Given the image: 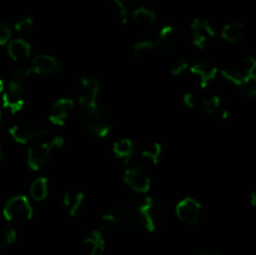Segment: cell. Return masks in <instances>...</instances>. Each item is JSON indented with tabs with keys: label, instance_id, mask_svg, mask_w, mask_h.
Segmentation results:
<instances>
[{
	"label": "cell",
	"instance_id": "obj_22",
	"mask_svg": "<svg viewBox=\"0 0 256 255\" xmlns=\"http://www.w3.org/2000/svg\"><path fill=\"white\" fill-rule=\"evenodd\" d=\"M62 202L70 216H75L84 202V194L82 192H69L64 195Z\"/></svg>",
	"mask_w": 256,
	"mask_h": 255
},
{
	"label": "cell",
	"instance_id": "obj_12",
	"mask_svg": "<svg viewBox=\"0 0 256 255\" xmlns=\"http://www.w3.org/2000/svg\"><path fill=\"white\" fill-rule=\"evenodd\" d=\"M176 216L186 224H196L202 215V204L192 198H184L175 208Z\"/></svg>",
	"mask_w": 256,
	"mask_h": 255
},
{
	"label": "cell",
	"instance_id": "obj_35",
	"mask_svg": "<svg viewBox=\"0 0 256 255\" xmlns=\"http://www.w3.org/2000/svg\"><path fill=\"white\" fill-rule=\"evenodd\" d=\"M2 92H4V82H2V80L0 79V94H2Z\"/></svg>",
	"mask_w": 256,
	"mask_h": 255
},
{
	"label": "cell",
	"instance_id": "obj_11",
	"mask_svg": "<svg viewBox=\"0 0 256 255\" xmlns=\"http://www.w3.org/2000/svg\"><path fill=\"white\" fill-rule=\"evenodd\" d=\"M9 134L19 144H26V142H32V140L48 134V132L44 128L38 126L30 122H22L12 125L9 130Z\"/></svg>",
	"mask_w": 256,
	"mask_h": 255
},
{
	"label": "cell",
	"instance_id": "obj_31",
	"mask_svg": "<svg viewBox=\"0 0 256 255\" xmlns=\"http://www.w3.org/2000/svg\"><path fill=\"white\" fill-rule=\"evenodd\" d=\"M12 34V32L10 25L6 22H4V20H0V46L10 42Z\"/></svg>",
	"mask_w": 256,
	"mask_h": 255
},
{
	"label": "cell",
	"instance_id": "obj_21",
	"mask_svg": "<svg viewBox=\"0 0 256 255\" xmlns=\"http://www.w3.org/2000/svg\"><path fill=\"white\" fill-rule=\"evenodd\" d=\"M132 20L139 26L149 28L156 22V14L150 8L142 5L132 10Z\"/></svg>",
	"mask_w": 256,
	"mask_h": 255
},
{
	"label": "cell",
	"instance_id": "obj_4",
	"mask_svg": "<svg viewBox=\"0 0 256 255\" xmlns=\"http://www.w3.org/2000/svg\"><path fill=\"white\" fill-rule=\"evenodd\" d=\"M64 138L55 136L49 142H42L39 144H35L29 148L28 150L26 162L29 168L32 170H39L40 168L44 166L49 160L52 152L56 148H62L64 145Z\"/></svg>",
	"mask_w": 256,
	"mask_h": 255
},
{
	"label": "cell",
	"instance_id": "obj_32",
	"mask_svg": "<svg viewBox=\"0 0 256 255\" xmlns=\"http://www.w3.org/2000/svg\"><path fill=\"white\" fill-rule=\"evenodd\" d=\"M188 68H189V62L185 59H182V58H178V59L172 62V68H170V72H172V74L174 75V76H178V75H182Z\"/></svg>",
	"mask_w": 256,
	"mask_h": 255
},
{
	"label": "cell",
	"instance_id": "obj_1",
	"mask_svg": "<svg viewBox=\"0 0 256 255\" xmlns=\"http://www.w3.org/2000/svg\"><path fill=\"white\" fill-rule=\"evenodd\" d=\"M142 228L138 205L130 202H120L99 220L100 232L105 230H132Z\"/></svg>",
	"mask_w": 256,
	"mask_h": 255
},
{
	"label": "cell",
	"instance_id": "obj_16",
	"mask_svg": "<svg viewBox=\"0 0 256 255\" xmlns=\"http://www.w3.org/2000/svg\"><path fill=\"white\" fill-rule=\"evenodd\" d=\"M190 72L199 79L202 88H206L209 82L216 78L218 68L208 60H200L190 66Z\"/></svg>",
	"mask_w": 256,
	"mask_h": 255
},
{
	"label": "cell",
	"instance_id": "obj_20",
	"mask_svg": "<svg viewBox=\"0 0 256 255\" xmlns=\"http://www.w3.org/2000/svg\"><path fill=\"white\" fill-rule=\"evenodd\" d=\"M246 34V26L242 22H232L224 25L222 30V36L229 42H238L242 40Z\"/></svg>",
	"mask_w": 256,
	"mask_h": 255
},
{
	"label": "cell",
	"instance_id": "obj_17",
	"mask_svg": "<svg viewBox=\"0 0 256 255\" xmlns=\"http://www.w3.org/2000/svg\"><path fill=\"white\" fill-rule=\"evenodd\" d=\"M82 249L88 255H104L105 239L100 230H94L82 240Z\"/></svg>",
	"mask_w": 256,
	"mask_h": 255
},
{
	"label": "cell",
	"instance_id": "obj_30",
	"mask_svg": "<svg viewBox=\"0 0 256 255\" xmlns=\"http://www.w3.org/2000/svg\"><path fill=\"white\" fill-rule=\"evenodd\" d=\"M182 102H184V104L186 105L189 109H199L202 99H200V96L196 94V92H186V94L184 95V98H182Z\"/></svg>",
	"mask_w": 256,
	"mask_h": 255
},
{
	"label": "cell",
	"instance_id": "obj_18",
	"mask_svg": "<svg viewBox=\"0 0 256 255\" xmlns=\"http://www.w3.org/2000/svg\"><path fill=\"white\" fill-rule=\"evenodd\" d=\"M200 109L212 118H222V119H226L228 118V110H225L222 108V99L219 96H216V95L202 99Z\"/></svg>",
	"mask_w": 256,
	"mask_h": 255
},
{
	"label": "cell",
	"instance_id": "obj_9",
	"mask_svg": "<svg viewBox=\"0 0 256 255\" xmlns=\"http://www.w3.org/2000/svg\"><path fill=\"white\" fill-rule=\"evenodd\" d=\"M192 44L199 49H205L215 40L216 32L212 22L205 19H194L190 24Z\"/></svg>",
	"mask_w": 256,
	"mask_h": 255
},
{
	"label": "cell",
	"instance_id": "obj_13",
	"mask_svg": "<svg viewBox=\"0 0 256 255\" xmlns=\"http://www.w3.org/2000/svg\"><path fill=\"white\" fill-rule=\"evenodd\" d=\"M155 42H156V46L160 48L164 52L174 54L179 50L180 45H182V38L174 28L168 25V26H162L159 30Z\"/></svg>",
	"mask_w": 256,
	"mask_h": 255
},
{
	"label": "cell",
	"instance_id": "obj_7",
	"mask_svg": "<svg viewBox=\"0 0 256 255\" xmlns=\"http://www.w3.org/2000/svg\"><path fill=\"white\" fill-rule=\"evenodd\" d=\"M76 99L80 109H88L99 105L98 99L100 94V85L95 78H82L76 84Z\"/></svg>",
	"mask_w": 256,
	"mask_h": 255
},
{
	"label": "cell",
	"instance_id": "obj_2",
	"mask_svg": "<svg viewBox=\"0 0 256 255\" xmlns=\"http://www.w3.org/2000/svg\"><path fill=\"white\" fill-rule=\"evenodd\" d=\"M80 122L89 134L96 138H105L112 129L110 118L100 105L88 109H80Z\"/></svg>",
	"mask_w": 256,
	"mask_h": 255
},
{
	"label": "cell",
	"instance_id": "obj_19",
	"mask_svg": "<svg viewBox=\"0 0 256 255\" xmlns=\"http://www.w3.org/2000/svg\"><path fill=\"white\" fill-rule=\"evenodd\" d=\"M8 54L14 62H22L30 56L32 48H30L29 42H25L24 39L10 40L9 44H8Z\"/></svg>",
	"mask_w": 256,
	"mask_h": 255
},
{
	"label": "cell",
	"instance_id": "obj_8",
	"mask_svg": "<svg viewBox=\"0 0 256 255\" xmlns=\"http://www.w3.org/2000/svg\"><path fill=\"white\" fill-rule=\"evenodd\" d=\"M255 68H256V62L252 56L245 58L239 65L236 66H230L226 68L222 72V76L226 80H229L230 82H232L234 85L240 86L242 82H245L246 80L255 78Z\"/></svg>",
	"mask_w": 256,
	"mask_h": 255
},
{
	"label": "cell",
	"instance_id": "obj_27",
	"mask_svg": "<svg viewBox=\"0 0 256 255\" xmlns=\"http://www.w3.org/2000/svg\"><path fill=\"white\" fill-rule=\"evenodd\" d=\"M112 2H114V4L116 5L118 9H119V16L122 22V24H126L128 15H129L130 10L135 6L138 0H112Z\"/></svg>",
	"mask_w": 256,
	"mask_h": 255
},
{
	"label": "cell",
	"instance_id": "obj_25",
	"mask_svg": "<svg viewBox=\"0 0 256 255\" xmlns=\"http://www.w3.org/2000/svg\"><path fill=\"white\" fill-rule=\"evenodd\" d=\"M155 49L154 42L150 40H140V42H134L132 45V54L136 59H144L148 58Z\"/></svg>",
	"mask_w": 256,
	"mask_h": 255
},
{
	"label": "cell",
	"instance_id": "obj_34",
	"mask_svg": "<svg viewBox=\"0 0 256 255\" xmlns=\"http://www.w3.org/2000/svg\"><path fill=\"white\" fill-rule=\"evenodd\" d=\"M250 204H252V206H255V205H256V194H255V192H252V194H250Z\"/></svg>",
	"mask_w": 256,
	"mask_h": 255
},
{
	"label": "cell",
	"instance_id": "obj_6",
	"mask_svg": "<svg viewBox=\"0 0 256 255\" xmlns=\"http://www.w3.org/2000/svg\"><path fill=\"white\" fill-rule=\"evenodd\" d=\"M25 92L26 82L10 76L9 85L2 94V106L12 114L20 112L25 104Z\"/></svg>",
	"mask_w": 256,
	"mask_h": 255
},
{
	"label": "cell",
	"instance_id": "obj_36",
	"mask_svg": "<svg viewBox=\"0 0 256 255\" xmlns=\"http://www.w3.org/2000/svg\"><path fill=\"white\" fill-rule=\"evenodd\" d=\"M0 159H2V152H0Z\"/></svg>",
	"mask_w": 256,
	"mask_h": 255
},
{
	"label": "cell",
	"instance_id": "obj_29",
	"mask_svg": "<svg viewBox=\"0 0 256 255\" xmlns=\"http://www.w3.org/2000/svg\"><path fill=\"white\" fill-rule=\"evenodd\" d=\"M32 26H34V20L29 16H25L22 18V19L18 20L14 25L15 30H16L18 32H22V34H26V32H29L30 30L32 29Z\"/></svg>",
	"mask_w": 256,
	"mask_h": 255
},
{
	"label": "cell",
	"instance_id": "obj_23",
	"mask_svg": "<svg viewBox=\"0 0 256 255\" xmlns=\"http://www.w3.org/2000/svg\"><path fill=\"white\" fill-rule=\"evenodd\" d=\"M112 152L119 159L128 160L134 154V145L129 139H120L112 145Z\"/></svg>",
	"mask_w": 256,
	"mask_h": 255
},
{
	"label": "cell",
	"instance_id": "obj_3",
	"mask_svg": "<svg viewBox=\"0 0 256 255\" xmlns=\"http://www.w3.org/2000/svg\"><path fill=\"white\" fill-rule=\"evenodd\" d=\"M138 212H139L142 228L148 232L156 230L164 220V205L154 196L145 198L144 202L138 205Z\"/></svg>",
	"mask_w": 256,
	"mask_h": 255
},
{
	"label": "cell",
	"instance_id": "obj_14",
	"mask_svg": "<svg viewBox=\"0 0 256 255\" xmlns=\"http://www.w3.org/2000/svg\"><path fill=\"white\" fill-rule=\"evenodd\" d=\"M75 102L69 98H62L52 104L49 112V120L54 125H64L69 120L72 110H74Z\"/></svg>",
	"mask_w": 256,
	"mask_h": 255
},
{
	"label": "cell",
	"instance_id": "obj_28",
	"mask_svg": "<svg viewBox=\"0 0 256 255\" xmlns=\"http://www.w3.org/2000/svg\"><path fill=\"white\" fill-rule=\"evenodd\" d=\"M15 239H16V232L14 228L0 225V248H5L12 244Z\"/></svg>",
	"mask_w": 256,
	"mask_h": 255
},
{
	"label": "cell",
	"instance_id": "obj_33",
	"mask_svg": "<svg viewBox=\"0 0 256 255\" xmlns=\"http://www.w3.org/2000/svg\"><path fill=\"white\" fill-rule=\"evenodd\" d=\"M194 255H222V252L214 249H209V250H205V252H198V254H194Z\"/></svg>",
	"mask_w": 256,
	"mask_h": 255
},
{
	"label": "cell",
	"instance_id": "obj_10",
	"mask_svg": "<svg viewBox=\"0 0 256 255\" xmlns=\"http://www.w3.org/2000/svg\"><path fill=\"white\" fill-rule=\"evenodd\" d=\"M124 182L132 192L144 194L148 192L152 185V179L144 166H132L125 170L124 172Z\"/></svg>",
	"mask_w": 256,
	"mask_h": 255
},
{
	"label": "cell",
	"instance_id": "obj_5",
	"mask_svg": "<svg viewBox=\"0 0 256 255\" xmlns=\"http://www.w3.org/2000/svg\"><path fill=\"white\" fill-rule=\"evenodd\" d=\"M2 215L8 222L22 224L32 218V206L26 196L16 195L8 200L2 208Z\"/></svg>",
	"mask_w": 256,
	"mask_h": 255
},
{
	"label": "cell",
	"instance_id": "obj_24",
	"mask_svg": "<svg viewBox=\"0 0 256 255\" xmlns=\"http://www.w3.org/2000/svg\"><path fill=\"white\" fill-rule=\"evenodd\" d=\"M30 196L35 200V202H42L48 198V179L42 176L38 178L32 182V186H30Z\"/></svg>",
	"mask_w": 256,
	"mask_h": 255
},
{
	"label": "cell",
	"instance_id": "obj_15",
	"mask_svg": "<svg viewBox=\"0 0 256 255\" xmlns=\"http://www.w3.org/2000/svg\"><path fill=\"white\" fill-rule=\"evenodd\" d=\"M30 69L34 74L42 76H52L60 72V64L54 56L46 54H40L34 58Z\"/></svg>",
	"mask_w": 256,
	"mask_h": 255
},
{
	"label": "cell",
	"instance_id": "obj_26",
	"mask_svg": "<svg viewBox=\"0 0 256 255\" xmlns=\"http://www.w3.org/2000/svg\"><path fill=\"white\" fill-rule=\"evenodd\" d=\"M162 145L159 142H152L149 146L145 148L144 152H142V158L146 162H149L150 164H158L159 162V158L162 156Z\"/></svg>",
	"mask_w": 256,
	"mask_h": 255
}]
</instances>
